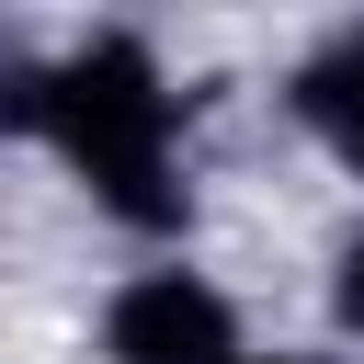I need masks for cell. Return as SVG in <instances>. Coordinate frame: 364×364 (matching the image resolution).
Returning <instances> with one entry per match:
<instances>
[{
  "mask_svg": "<svg viewBox=\"0 0 364 364\" xmlns=\"http://www.w3.org/2000/svg\"><path fill=\"white\" fill-rule=\"evenodd\" d=\"M23 114L102 182L114 216H136V228H171V216H182V193H171V91H159V68H148L136 46L68 57Z\"/></svg>",
  "mask_w": 364,
  "mask_h": 364,
  "instance_id": "obj_1",
  "label": "cell"
},
{
  "mask_svg": "<svg viewBox=\"0 0 364 364\" xmlns=\"http://www.w3.org/2000/svg\"><path fill=\"white\" fill-rule=\"evenodd\" d=\"M114 364H239V330L193 273H148L114 296Z\"/></svg>",
  "mask_w": 364,
  "mask_h": 364,
  "instance_id": "obj_2",
  "label": "cell"
},
{
  "mask_svg": "<svg viewBox=\"0 0 364 364\" xmlns=\"http://www.w3.org/2000/svg\"><path fill=\"white\" fill-rule=\"evenodd\" d=\"M296 102H307V125H318V136L364 171V34H341V46L296 80Z\"/></svg>",
  "mask_w": 364,
  "mask_h": 364,
  "instance_id": "obj_3",
  "label": "cell"
},
{
  "mask_svg": "<svg viewBox=\"0 0 364 364\" xmlns=\"http://www.w3.org/2000/svg\"><path fill=\"white\" fill-rule=\"evenodd\" d=\"M341 318H353V330H364V239H353V250H341Z\"/></svg>",
  "mask_w": 364,
  "mask_h": 364,
  "instance_id": "obj_4",
  "label": "cell"
},
{
  "mask_svg": "<svg viewBox=\"0 0 364 364\" xmlns=\"http://www.w3.org/2000/svg\"><path fill=\"white\" fill-rule=\"evenodd\" d=\"M239 364H307V353H239Z\"/></svg>",
  "mask_w": 364,
  "mask_h": 364,
  "instance_id": "obj_5",
  "label": "cell"
}]
</instances>
